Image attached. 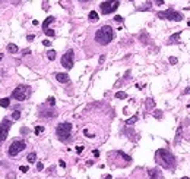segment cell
Instances as JSON below:
<instances>
[{
	"label": "cell",
	"instance_id": "1",
	"mask_svg": "<svg viewBox=\"0 0 190 179\" xmlns=\"http://www.w3.org/2000/svg\"><path fill=\"white\" fill-rule=\"evenodd\" d=\"M155 160H157L158 164H161V167H164V169H173L174 164H175V157H174L173 153H170L167 148L157 150Z\"/></svg>",
	"mask_w": 190,
	"mask_h": 179
},
{
	"label": "cell",
	"instance_id": "2",
	"mask_svg": "<svg viewBox=\"0 0 190 179\" xmlns=\"http://www.w3.org/2000/svg\"><path fill=\"white\" fill-rule=\"evenodd\" d=\"M113 37H114V31H113V28H111L110 25H104L97 31V34H95V40H97L101 46H107V44L113 40Z\"/></svg>",
	"mask_w": 190,
	"mask_h": 179
},
{
	"label": "cell",
	"instance_id": "3",
	"mask_svg": "<svg viewBox=\"0 0 190 179\" xmlns=\"http://www.w3.org/2000/svg\"><path fill=\"white\" fill-rule=\"evenodd\" d=\"M28 95H29V87L28 85L16 87V88L13 90V93H12V97L16 98L18 102H24V100H26Z\"/></svg>",
	"mask_w": 190,
	"mask_h": 179
},
{
	"label": "cell",
	"instance_id": "4",
	"mask_svg": "<svg viewBox=\"0 0 190 179\" xmlns=\"http://www.w3.org/2000/svg\"><path fill=\"white\" fill-rule=\"evenodd\" d=\"M70 131H72V123H69V122L60 123L57 126V129H56V132H57L60 139H67L69 135H70Z\"/></svg>",
	"mask_w": 190,
	"mask_h": 179
},
{
	"label": "cell",
	"instance_id": "5",
	"mask_svg": "<svg viewBox=\"0 0 190 179\" xmlns=\"http://www.w3.org/2000/svg\"><path fill=\"white\" fill-rule=\"evenodd\" d=\"M158 18H161V19H170V21H182L183 19V15L180 12H175L173 9H168L165 12H159L158 13Z\"/></svg>",
	"mask_w": 190,
	"mask_h": 179
},
{
	"label": "cell",
	"instance_id": "6",
	"mask_svg": "<svg viewBox=\"0 0 190 179\" xmlns=\"http://www.w3.org/2000/svg\"><path fill=\"white\" fill-rule=\"evenodd\" d=\"M118 5H120V2H102L99 9H101V12H102L104 15H108V13L114 12V10L118 8Z\"/></svg>",
	"mask_w": 190,
	"mask_h": 179
},
{
	"label": "cell",
	"instance_id": "7",
	"mask_svg": "<svg viewBox=\"0 0 190 179\" xmlns=\"http://www.w3.org/2000/svg\"><path fill=\"white\" fill-rule=\"evenodd\" d=\"M25 147H26V144L24 141H13L9 147V154L10 156H18L22 150H25Z\"/></svg>",
	"mask_w": 190,
	"mask_h": 179
},
{
	"label": "cell",
	"instance_id": "8",
	"mask_svg": "<svg viewBox=\"0 0 190 179\" xmlns=\"http://www.w3.org/2000/svg\"><path fill=\"white\" fill-rule=\"evenodd\" d=\"M62 65L66 69H72L73 66V50H67L63 56H62Z\"/></svg>",
	"mask_w": 190,
	"mask_h": 179
},
{
	"label": "cell",
	"instance_id": "9",
	"mask_svg": "<svg viewBox=\"0 0 190 179\" xmlns=\"http://www.w3.org/2000/svg\"><path fill=\"white\" fill-rule=\"evenodd\" d=\"M9 129H10V120L3 119V122L0 123V143H3L9 135Z\"/></svg>",
	"mask_w": 190,
	"mask_h": 179
},
{
	"label": "cell",
	"instance_id": "10",
	"mask_svg": "<svg viewBox=\"0 0 190 179\" xmlns=\"http://www.w3.org/2000/svg\"><path fill=\"white\" fill-rule=\"evenodd\" d=\"M56 79H57L58 82H62V84H67L69 82V75L67 74H56Z\"/></svg>",
	"mask_w": 190,
	"mask_h": 179
},
{
	"label": "cell",
	"instance_id": "11",
	"mask_svg": "<svg viewBox=\"0 0 190 179\" xmlns=\"http://www.w3.org/2000/svg\"><path fill=\"white\" fill-rule=\"evenodd\" d=\"M148 173L151 176V179H162V175H161V172L158 169H151V170H148Z\"/></svg>",
	"mask_w": 190,
	"mask_h": 179
},
{
	"label": "cell",
	"instance_id": "12",
	"mask_svg": "<svg viewBox=\"0 0 190 179\" xmlns=\"http://www.w3.org/2000/svg\"><path fill=\"white\" fill-rule=\"evenodd\" d=\"M8 51H9V53H12V54H15V53L19 51V47H18L16 44L10 43V44H8Z\"/></svg>",
	"mask_w": 190,
	"mask_h": 179
},
{
	"label": "cell",
	"instance_id": "13",
	"mask_svg": "<svg viewBox=\"0 0 190 179\" xmlns=\"http://www.w3.org/2000/svg\"><path fill=\"white\" fill-rule=\"evenodd\" d=\"M182 135H183V126H178V129H177V135H175V139H174V143H175V144L180 141Z\"/></svg>",
	"mask_w": 190,
	"mask_h": 179
},
{
	"label": "cell",
	"instance_id": "14",
	"mask_svg": "<svg viewBox=\"0 0 190 179\" xmlns=\"http://www.w3.org/2000/svg\"><path fill=\"white\" fill-rule=\"evenodd\" d=\"M53 21H54V18H53V16H48L47 19H45V21H44V24H42V28H44V29H47V28H48V25L51 24V22H53Z\"/></svg>",
	"mask_w": 190,
	"mask_h": 179
},
{
	"label": "cell",
	"instance_id": "15",
	"mask_svg": "<svg viewBox=\"0 0 190 179\" xmlns=\"http://www.w3.org/2000/svg\"><path fill=\"white\" fill-rule=\"evenodd\" d=\"M89 19H91L92 22H95V21H98V13H97V12H95V10H91V12H89Z\"/></svg>",
	"mask_w": 190,
	"mask_h": 179
},
{
	"label": "cell",
	"instance_id": "16",
	"mask_svg": "<svg viewBox=\"0 0 190 179\" xmlns=\"http://www.w3.org/2000/svg\"><path fill=\"white\" fill-rule=\"evenodd\" d=\"M9 104H10V100H9L8 97H5V98L0 100V106L2 107H9Z\"/></svg>",
	"mask_w": 190,
	"mask_h": 179
},
{
	"label": "cell",
	"instance_id": "17",
	"mask_svg": "<svg viewBox=\"0 0 190 179\" xmlns=\"http://www.w3.org/2000/svg\"><path fill=\"white\" fill-rule=\"evenodd\" d=\"M26 160H28L29 163H34L35 160H37V154H35V153H29L28 156H26Z\"/></svg>",
	"mask_w": 190,
	"mask_h": 179
},
{
	"label": "cell",
	"instance_id": "18",
	"mask_svg": "<svg viewBox=\"0 0 190 179\" xmlns=\"http://www.w3.org/2000/svg\"><path fill=\"white\" fill-rule=\"evenodd\" d=\"M47 57H48L50 60H54V59H56V51H54V50H48V51H47Z\"/></svg>",
	"mask_w": 190,
	"mask_h": 179
},
{
	"label": "cell",
	"instance_id": "19",
	"mask_svg": "<svg viewBox=\"0 0 190 179\" xmlns=\"http://www.w3.org/2000/svg\"><path fill=\"white\" fill-rule=\"evenodd\" d=\"M178 37H180V33L174 34L171 38H170V43H178Z\"/></svg>",
	"mask_w": 190,
	"mask_h": 179
},
{
	"label": "cell",
	"instance_id": "20",
	"mask_svg": "<svg viewBox=\"0 0 190 179\" xmlns=\"http://www.w3.org/2000/svg\"><path fill=\"white\" fill-rule=\"evenodd\" d=\"M34 132H35V135H40V134H42V132H44V126H35Z\"/></svg>",
	"mask_w": 190,
	"mask_h": 179
},
{
	"label": "cell",
	"instance_id": "21",
	"mask_svg": "<svg viewBox=\"0 0 190 179\" xmlns=\"http://www.w3.org/2000/svg\"><path fill=\"white\" fill-rule=\"evenodd\" d=\"M127 97V94L124 93V91H118V93H116V98H126Z\"/></svg>",
	"mask_w": 190,
	"mask_h": 179
},
{
	"label": "cell",
	"instance_id": "22",
	"mask_svg": "<svg viewBox=\"0 0 190 179\" xmlns=\"http://www.w3.org/2000/svg\"><path fill=\"white\" fill-rule=\"evenodd\" d=\"M21 118V112L19 110H15L13 113H12V119H15V120H18Z\"/></svg>",
	"mask_w": 190,
	"mask_h": 179
},
{
	"label": "cell",
	"instance_id": "23",
	"mask_svg": "<svg viewBox=\"0 0 190 179\" xmlns=\"http://www.w3.org/2000/svg\"><path fill=\"white\" fill-rule=\"evenodd\" d=\"M136 120H138V116H133V118H130V119L126 120V123H127V125H133Z\"/></svg>",
	"mask_w": 190,
	"mask_h": 179
},
{
	"label": "cell",
	"instance_id": "24",
	"mask_svg": "<svg viewBox=\"0 0 190 179\" xmlns=\"http://www.w3.org/2000/svg\"><path fill=\"white\" fill-rule=\"evenodd\" d=\"M44 33H45V34L48 35V37H53V35H54V31H53V29H50V28H47V29H44Z\"/></svg>",
	"mask_w": 190,
	"mask_h": 179
},
{
	"label": "cell",
	"instance_id": "25",
	"mask_svg": "<svg viewBox=\"0 0 190 179\" xmlns=\"http://www.w3.org/2000/svg\"><path fill=\"white\" fill-rule=\"evenodd\" d=\"M48 104H50V106H54V104H56V100H54L53 97H50V98H48Z\"/></svg>",
	"mask_w": 190,
	"mask_h": 179
},
{
	"label": "cell",
	"instance_id": "26",
	"mask_svg": "<svg viewBox=\"0 0 190 179\" xmlns=\"http://www.w3.org/2000/svg\"><path fill=\"white\" fill-rule=\"evenodd\" d=\"M177 62H178V60H177V57H173V56L170 57V63H171V65H174V63H177Z\"/></svg>",
	"mask_w": 190,
	"mask_h": 179
},
{
	"label": "cell",
	"instance_id": "27",
	"mask_svg": "<svg viewBox=\"0 0 190 179\" xmlns=\"http://www.w3.org/2000/svg\"><path fill=\"white\" fill-rule=\"evenodd\" d=\"M19 170H21V172H24V173H26V172L29 170V169H28L26 166H21V167H19Z\"/></svg>",
	"mask_w": 190,
	"mask_h": 179
},
{
	"label": "cell",
	"instance_id": "28",
	"mask_svg": "<svg viewBox=\"0 0 190 179\" xmlns=\"http://www.w3.org/2000/svg\"><path fill=\"white\" fill-rule=\"evenodd\" d=\"M42 44H44L45 47H50V46H51V41H50V40H44V41H42Z\"/></svg>",
	"mask_w": 190,
	"mask_h": 179
},
{
	"label": "cell",
	"instance_id": "29",
	"mask_svg": "<svg viewBox=\"0 0 190 179\" xmlns=\"http://www.w3.org/2000/svg\"><path fill=\"white\" fill-rule=\"evenodd\" d=\"M83 134H85V136H89V138H91V136H94V135L91 134V132L88 131V129H85V131H83Z\"/></svg>",
	"mask_w": 190,
	"mask_h": 179
},
{
	"label": "cell",
	"instance_id": "30",
	"mask_svg": "<svg viewBox=\"0 0 190 179\" xmlns=\"http://www.w3.org/2000/svg\"><path fill=\"white\" fill-rule=\"evenodd\" d=\"M76 151H78V153H82V151H83V145H78V147H76Z\"/></svg>",
	"mask_w": 190,
	"mask_h": 179
},
{
	"label": "cell",
	"instance_id": "31",
	"mask_svg": "<svg viewBox=\"0 0 190 179\" xmlns=\"http://www.w3.org/2000/svg\"><path fill=\"white\" fill-rule=\"evenodd\" d=\"M37 169H38V170H42V169H44V164H42V163H37Z\"/></svg>",
	"mask_w": 190,
	"mask_h": 179
},
{
	"label": "cell",
	"instance_id": "32",
	"mask_svg": "<svg viewBox=\"0 0 190 179\" xmlns=\"http://www.w3.org/2000/svg\"><path fill=\"white\" fill-rule=\"evenodd\" d=\"M114 19H116L117 22H122V21H123V18L120 16V15H117V16H114Z\"/></svg>",
	"mask_w": 190,
	"mask_h": 179
},
{
	"label": "cell",
	"instance_id": "33",
	"mask_svg": "<svg viewBox=\"0 0 190 179\" xmlns=\"http://www.w3.org/2000/svg\"><path fill=\"white\" fill-rule=\"evenodd\" d=\"M58 164H60L62 167H66V163L63 162V160H60V162H58Z\"/></svg>",
	"mask_w": 190,
	"mask_h": 179
},
{
	"label": "cell",
	"instance_id": "34",
	"mask_svg": "<svg viewBox=\"0 0 190 179\" xmlns=\"http://www.w3.org/2000/svg\"><path fill=\"white\" fill-rule=\"evenodd\" d=\"M189 93H190V87H187V88L183 91V94H189Z\"/></svg>",
	"mask_w": 190,
	"mask_h": 179
},
{
	"label": "cell",
	"instance_id": "35",
	"mask_svg": "<svg viewBox=\"0 0 190 179\" xmlns=\"http://www.w3.org/2000/svg\"><path fill=\"white\" fill-rule=\"evenodd\" d=\"M94 156H95V157H98V156H99V151H98V150H94Z\"/></svg>",
	"mask_w": 190,
	"mask_h": 179
},
{
	"label": "cell",
	"instance_id": "36",
	"mask_svg": "<svg viewBox=\"0 0 190 179\" xmlns=\"http://www.w3.org/2000/svg\"><path fill=\"white\" fill-rule=\"evenodd\" d=\"M104 179H111V175H105V176H104Z\"/></svg>",
	"mask_w": 190,
	"mask_h": 179
},
{
	"label": "cell",
	"instance_id": "37",
	"mask_svg": "<svg viewBox=\"0 0 190 179\" xmlns=\"http://www.w3.org/2000/svg\"><path fill=\"white\" fill-rule=\"evenodd\" d=\"M3 59V53H0V60Z\"/></svg>",
	"mask_w": 190,
	"mask_h": 179
},
{
	"label": "cell",
	"instance_id": "38",
	"mask_svg": "<svg viewBox=\"0 0 190 179\" xmlns=\"http://www.w3.org/2000/svg\"><path fill=\"white\" fill-rule=\"evenodd\" d=\"M182 179H189V178H187V176H183V178Z\"/></svg>",
	"mask_w": 190,
	"mask_h": 179
},
{
	"label": "cell",
	"instance_id": "39",
	"mask_svg": "<svg viewBox=\"0 0 190 179\" xmlns=\"http://www.w3.org/2000/svg\"><path fill=\"white\" fill-rule=\"evenodd\" d=\"M187 25H189V26H190V21H189V22H187Z\"/></svg>",
	"mask_w": 190,
	"mask_h": 179
}]
</instances>
